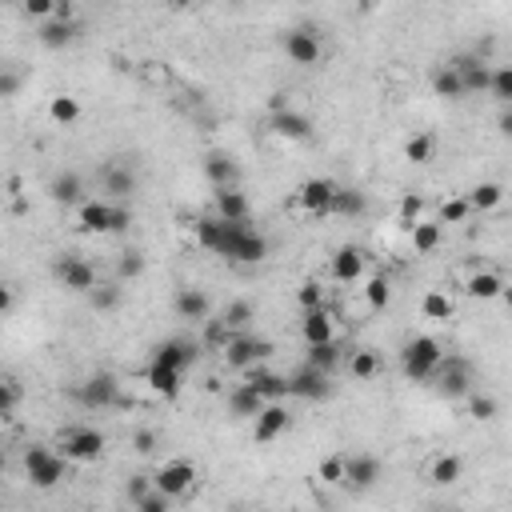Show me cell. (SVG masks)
Returning a JSON list of instances; mask_svg holds the SVG:
<instances>
[{
    "instance_id": "obj_1",
    "label": "cell",
    "mask_w": 512,
    "mask_h": 512,
    "mask_svg": "<svg viewBox=\"0 0 512 512\" xmlns=\"http://www.w3.org/2000/svg\"><path fill=\"white\" fill-rule=\"evenodd\" d=\"M196 240L208 253L233 260V265H260L268 256V240L248 225H228L220 216H200L196 220Z\"/></svg>"
},
{
    "instance_id": "obj_2",
    "label": "cell",
    "mask_w": 512,
    "mask_h": 512,
    "mask_svg": "<svg viewBox=\"0 0 512 512\" xmlns=\"http://www.w3.org/2000/svg\"><path fill=\"white\" fill-rule=\"evenodd\" d=\"M440 360H445V345L437 336H413L400 348V373L413 380V385H428L437 376Z\"/></svg>"
},
{
    "instance_id": "obj_3",
    "label": "cell",
    "mask_w": 512,
    "mask_h": 512,
    "mask_svg": "<svg viewBox=\"0 0 512 512\" xmlns=\"http://www.w3.org/2000/svg\"><path fill=\"white\" fill-rule=\"evenodd\" d=\"M65 473H68V457H56L48 445L25 448V477L33 480V488H40V493L56 488L65 480Z\"/></svg>"
},
{
    "instance_id": "obj_4",
    "label": "cell",
    "mask_w": 512,
    "mask_h": 512,
    "mask_svg": "<svg viewBox=\"0 0 512 512\" xmlns=\"http://www.w3.org/2000/svg\"><path fill=\"white\" fill-rule=\"evenodd\" d=\"M220 356H225V365L233 368V373H253V368H260L273 356V340H265L256 333H236Z\"/></svg>"
},
{
    "instance_id": "obj_5",
    "label": "cell",
    "mask_w": 512,
    "mask_h": 512,
    "mask_svg": "<svg viewBox=\"0 0 512 512\" xmlns=\"http://www.w3.org/2000/svg\"><path fill=\"white\" fill-rule=\"evenodd\" d=\"M340 193V185L336 180H328V176H313V180H305V185L293 193V208L296 213H308V216H316V220H325V216H333V200Z\"/></svg>"
},
{
    "instance_id": "obj_6",
    "label": "cell",
    "mask_w": 512,
    "mask_h": 512,
    "mask_svg": "<svg viewBox=\"0 0 512 512\" xmlns=\"http://www.w3.org/2000/svg\"><path fill=\"white\" fill-rule=\"evenodd\" d=\"M60 448H65V457L76 460V465H93V460L105 457L108 440H105L100 428L76 425V428H65V433H60Z\"/></svg>"
},
{
    "instance_id": "obj_7",
    "label": "cell",
    "mask_w": 512,
    "mask_h": 512,
    "mask_svg": "<svg viewBox=\"0 0 512 512\" xmlns=\"http://www.w3.org/2000/svg\"><path fill=\"white\" fill-rule=\"evenodd\" d=\"M433 380H437V393L448 397V400L473 397V365H468L465 356H445Z\"/></svg>"
},
{
    "instance_id": "obj_8",
    "label": "cell",
    "mask_w": 512,
    "mask_h": 512,
    "mask_svg": "<svg viewBox=\"0 0 512 512\" xmlns=\"http://www.w3.org/2000/svg\"><path fill=\"white\" fill-rule=\"evenodd\" d=\"M280 48L288 53L293 65H305V68L320 65V56H325V40H320L316 28H288V33L280 36Z\"/></svg>"
},
{
    "instance_id": "obj_9",
    "label": "cell",
    "mask_w": 512,
    "mask_h": 512,
    "mask_svg": "<svg viewBox=\"0 0 512 512\" xmlns=\"http://www.w3.org/2000/svg\"><path fill=\"white\" fill-rule=\"evenodd\" d=\"M153 485H156V493L168 497V500L193 493V485H196V465H188V460H165V465L156 468Z\"/></svg>"
},
{
    "instance_id": "obj_10",
    "label": "cell",
    "mask_w": 512,
    "mask_h": 512,
    "mask_svg": "<svg viewBox=\"0 0 512 512\" xmlns=\"http://www.w3.org/2000/svg\"><path fill=\"white\" fill-rule=\"evenodd\" d=\"M56 280L68 288V293H80V296H93L96 288H100L96 268L88 265V260H80V256H65V260H56Z\"/></svg>"
},
{
    "instance_id": "obj_11",
    "label": "cell",
    "mask_w": 512,
    "mask_h": 512,
    "mask_svg": "<svg viewBox=\"0 0 512 512\" xmlns=\"http://www.w3.org/2000/svg\"><path fill=\"white\" fill-rule=\"evenodd\" d=\"M76 400H80L85 408H116V405H125V397H120L116 376H108V373L88 376L85 385L76 388Z\"/></svg>"
},
{
    "instance_id": "obj_12",
    "label": "cell",
    "mask_w": 512,
    "mask_h": 512,
    "mask_svg": "<svg viewBox=\"0 0 512 512\" xmlns=\"http://www.w3.org/2000/svg\"><path fill=\"white\" fill-rule=\"evenodd\" d=\"M40 45L45 48H68L80 36V25L73 20V5H56V16L40 25Z\"/></svg>"
},
{
    "instance_id": "obj_13",
    "label": "cell",
    "mask_w": 512,
    "mask_h": 512,
    "mask_svg": "<svg viewBox=\"0 0 512 512\" xmlns=\"http://www.w3.org/2000/svg\"><path fill=\"white\" fill-rule=\"evenodd\" d=\"M196 353L200 348L185 336H173V340H160L153 348V365H165V368H176V373H188L196 365Z\"/></svg>"
},
{
    "instance_id": "obj_14",
    "label": "cell",
    "mask_w": 512,
    "mask_h": 512,
    "mask_svg": "<svg viewBox=\"0 0 512 512\" xmlns=\"http://www.w3.org/2000/svg\"><path fill=\"white\" fill-rule=\"evenodd\" d=\"M173 313L180 320H193V325H208L213 320V300H208L205 288H176Z\"/></svg>"
},
{
    "instance_id": "obj_15",
    "label": "cell",
    "mask_w": 512,
    "mask_h": 512,
    "mask_svg": "<svg viewBox=\"0 0 512 512\" xmlns=\"http://www.w3.org/2000/svg\"><path fill=\"white\" fill-rule=\"evenodd\" d=\"M380 477H385V468H380V460H376V457H368V453L348 457L345 488H353V493H368V488H376V485H380Z\"/></svg>"
},
{
    "instance_id": "obj_16",
    "label": "cell",
    "mask_w": 512,
    "mask_h": 512,
    "mask_svg": "<svg viewBox=\"0 0 512 512\" xmlns=\"http://www.w3.org/2000/svg\"><path fill=\"white\" fill-rule=\"evenodd\" d=\"M288 393L300 397V400H328L333 397V385H328V373L305 365L296 376H288Z\"/></svg>"
},
{
    "instance_id": "obj_17",
    "label": "cell",
    "mask_w": 512,
    "mask_h": 512,
    "mask_svg": "<svg viewBox=\"0 0 512 512\" xmlns=\"http://www.w3.org/2000/svg\"><path fill=\"white\" fill-rule=\"evenodd\" d=\"M328 273H333L336 285H356L360 273H365V253L356 245H340L328 260Z\"/></svg>"
},
{
    "instance_id": "obj_18",
    "label": "cell",
    "mask_w": 512,
    "mask_h": 512,
    "mask_svg": "<svg viewBox=\"0 0 512 512\" xmlns=\"http://www.w3.org/2000/svg\"><path fill=\"white\" fill-rule=\"evenodd\" d=\"M288 425H293L288 408H285V405H268L265 413H260V417L253 420V437H256V445H273L276 437H285V433H288Z\"/></svg>"
},
{
    "instance_id": "obj_19",
    "label": "cell",
    "mask_w": 512,
    "mask_h": 512,
    "mask_svg": "<svg viewBox=\"0 0 512 512\" xmlns=\"http://www.w3.org/2000/svg\"><path fill=\"white\" fill-rule=\"evenodd\" d=\"M100 188H105V196L113 200V205H125V200L136 193V173L128 165H105Z\"/></svg>"
},
{
    "instance_id": "obj_20",
    "label": "cell",
    "mask_w": 512,
    "mask_h": 512,
    "mask_svg": "<svg viewBox=\"0 0 512 512\" xmlns=\"http://www.w3.org/2000/svg\"><path fill=\"white\" fill-rule=\"evenodd\" d=\"M213 208H216V216L220 220H228V225H248V196L240 193V188H216V196H213Z\"/></svg>"
},
{
    "instance_id": "obj_21",
    "label": "cell",
    "mask_w": 512,
    "mask_h": 512,
    "mask_svg": "<svg viewBox=\"0 0 512 512\" xmlns=\"http://www.w3.org/2000/svg\"><path fill=\"white\" fill-rule=\"evenodd\" d=\"M453 68L460 73V80H465V93H488V85H493V68L485 65L480 56H457Z\"/></svg>"
},
{
    "instance_id": "obj_22",
    "label": "cell",
    "mask_w": 512,
    "mask_h": 512,
    "mask_svg": "<svg viewBox=\"0 0 512 512\" xmlns=\"http://www.w3.org/2000/svg\"><path fill=\"white\" fill-rule=\"evenodd\" d=\"M113 200H88L76 208V225L85 233H113Z\"/></svg>"
},
{
    "instance_id": "obj_23",
    "label": "cell",
    "mask_w": 512,
    "mask_h": 512,
    "mask_svg": "<svg viewBox=\"0 0 512 512\" xmlns=\"http://www.w3.org/2000/svg\"><path fill=\"white\" fill-rule=\"evenodd\" d=\"M245 385L256 388L268 405H280L285 397H293L288 393V376H276V373H268V368H253V373H245Z\"/></svg>"
},
{
    "instance_id": "obj_24",
    "label": "cell",
    "mask_w": 512,
    "mask_h": 512,
    "mask_svg": "<svg viewBox=\"0 0 512 512\" xmlns=\"http://www.w3.org/2000/svg\"><path fill=\"white\" fill-rule=\"evenodd\" d=\"M48 196H53L56 205H65V208L88 205V196H85V180H80L76 173H60V176H53V185H48Z\"/></svg>"
},
{
    "instance_id": "obj_25",
    "label": "cell",
    "mask_w": 512,
    "mask_h": 512,
    "mask_svg": "<svg viewBox=\"0 0 512 512\" xmlns=\"http://www.w3.org/2000/svg\"><path fill=\"white\" fill-rule=\"evenodd\" d=\"M265 408H268V400L260 397L256 388H248V385H236L233 393H228V413H233L236 420H256Z\"/></svg>"
},
{
    "instance_id": "obj_26",
    "label": "cell",
    "mask_w": 512,
    "mask_h": 512,
    "mask_svg": "<svg viewBox=\"0 0 512 512\" xmlns=\"http://www.w3.org/2000/svg\"><path fill=\"white\" fill-rule=\"evenodd\" d=\"M205 176H208V185L213 188H236L240 168H236V160L228 153H208L205 156Z\"/></svg>"
},
{
    "instance_id": "obj_27",
    "label": "cell",
    "mask_w": 512,
    "mask_h": 512,
    "mask_svg": "<svg viewBox=\"0 0 512 512\" xmlns=\"http://www.w3.org/2000/svg\"><path fill=\"white\" fill-rule=\"evenodd\" d=\"M273 133L280 140H308L313 136V120L296 108H285V113H273Z\"/></svg>"
},
{
    "instance_id": "obj_28",
    "label": "cell",
    "mask_w": 512,
    "mask_h": 512,
    "mask_svg": "<svg viewBox=\"0 0 512 512\" xmlns=\"http://www.w3.org/2000/svg\"><path fill=\"white\" fill-rule=\"evenodd\" d=\"M300 336H305V345H328L333 336V316H328V308H316V313H305V320H300Z\"/></svg>"
},
{
    "instance_id": "obj_29",
    "label": "cell",
    "mask_w": 512,
    "mask_h": 512,
    "mask_svg": "<svg viewBox=\"0 0 512 512\" xmlns=\"http://www.w3.org/2000/svg\"><path fill=\"white\" fill-rule=\"evenodd\" d=\"M460 477H465V460L457 453H440V457H433V465H428V480H433L437 488L457 485Z\"/></svg>"
},
{
    "instance_id": "obj_30",
    "label": "cell",
    "mask_w": 512,
    "mask_h": 512,
    "mask_svg": "<svg viewBox=\"0 0 512 512\" xmlns=\"http://www.w3.org/2000/svg\"><path fill=\"white\" fill-rule=\"evenodd\" d=\"M433 93L445 96V100H465V80H460V73L453 68V60L448 65H437L433 68Z\"/></svg>"
},
{
    "instance_id": "obj_31",
    "label": "cell",
    "mask_w": 512,
    "mask_h": 512,
    "mask_svg": "<svg viewBox=\"0 0 512 512\" xmlns=\"http://www.w3.org/2000/svg\"><path fill=\"white\" fill-rule=\"evenodd\" d=\"M148 385H153L156 397L176 400V397H180V385H185V373H176V368H165V365H148Z\"/></svg>"
},
{
    "instance_id": "obj_32",
    "label": "cell",
    "mask_w": 512,
    "mask_h": 512,
    "mask_svg": "<svg viewBox=\"0 0 512 512\" xmlns=\"http://www.w3.org/2000/svg\"><path fill=\"white\" fill-rule=\"evenodd\" d=\"M440 236H445V225H440V220H420V225L408 228V240H413L417 253H437Z\"/></svg>"
},
{
    "instance_id": "obj_33",
    "label": "cell",
    "mask_w": 512,
    "mask_h": 512,
    "mask_svg": "<svg viewBox=\"0 0 512 512\" xmlns=\"http://www.w3.org/2000/svg\"><path fill=\"white\" fill-rule=\"evenodd\" d=\"M368 213V196L360 188H340L336 200H333V216H345V220H360Z\"/></svg>"
},
{
    "instance_id": "obj_34",
    "label": "cell",
    "mask_w": 512,
    "mask_h": 512,
    "mask_svg": "<svg viewBox=\"0 0 512 512\" xmlns=\"http://www.w3.org/2000/svg\"><path fill=\"white\" fill-rule=\"evenodd\" d=\"M465 293L473 300H497V296H505V280H500L497 273H473L465 285Z\"/></svg>"
},
{
    "instance_id": "obj_35",
    "label": "cell",
    "mask_w": 512,
    "mask_h": 512,
    "mask_svg": "<svg viewBox=\"0 0 512 512\" xmlns=\"http://www.w3.org/2000/svg\"><path fill=\"white\" fill-rule=\"evenodd\" d=\"M500 200H505V188H500L497 180H480V185L468 188V205H473V213H488V208H497Z\"/></svg>"
},
{
    "instance_id": "obj_36",
    "label": "cell",
    "mask_w": 512,
    "mask_h": 512,
    "mask_svg": "<svg viewBox=\"0 0 512 512\" xmlns=\"http://www.w3.org/2000/svg\"><path fill=\"white\" fill-rule=\"evenodd\" d=\"M48 116H53V125H60V128H73L80 120V100L68 96V93L53 96V100H48Z\"/></svg>"
},
{
    "instance_id": "obj_37",
    "label": "cell",
    "mask_w": 512,
    "mask_h": 512,
    "mask_svg": "<svg viewBox=\"0 0 512 512\" xmlns=\"http://www.w3.org/2000/svg\"><path fill=\"white\" fill-rule=\"evenodd\" d=\"M453 296L445 293V288H428L425 296H420V313H425L428 320H448L453 316Z\"/></svg>"
},
{
    "instance_id": "obj_38",
    "label": "cell",
    "mask_w": 512,
    "mask_h": 512,
    "mask_svg": "<svg viewBox=\"0 0 512 512\" xmlns=\"http://www.w3.org/2000/svg\"><path fill=\"white\" fill-rule=\"evenodd\" d=\"M220 320H225L233 333H248V320H256V308L253 300H233V305H225V313H220Z\"/></svg>"
},
{
    "instance_id": "obj_39",
    "label": "cell",
    "mask_w": 512,
    "mask_h": 512,
    "mask_svg": "<svg viewBox=\"0 0 512 512\" xmlns=\"http://www.w3.org/2000/svg\"><path fill=\"white\" fill-rule=\"evenodd\" d=\"M348 373H353V380H373L380 373V356L373 348H356V353L348 356Z\"/></svg>"
},
{
    "instance_id": "obj_40",
    "label": "cell",
    "mask_w": 512,
    "mask_h": 512,
    "mask_svg": "<svg viewBox=\"0 0 512 512\" xmlns=\"http://www.w3.org/2000/svg\"><path fill=\"white\" fill-rule=\"evenodd\" d=\"M433 156H437V136H433V133H417V136H408L405 160H413V165H428Z\"/></svg>"
},
{
    "instance_id": "obj_41",
    "label": "cell",
    "mask_w": 512,
    "mask_h": 512,
    "mask_svg": "<svg viewBox=\"0 0 512 512\" xmlns=\"http://www.w3.org/2000/svg\"><path fill=\"white\" fill-rule=\"evenodd\" d=\"M340 356H345V353H340V345H336V340H328V345H313V348H308L305 365L320 368V373H333V368L340 365Z\"/></svg>"
},
{
    "instance_id": "obj_42",
    "label": "cell",
    "mask_w": 512,
    "mask_h": 512,
    "mask_svg": "<svg viewBox=\"0 0 512 512\" xmlns=\"http://www.w3.org/2000/svg\"><path fill=\"white\" fill-rule=\"evenodd\" d=\"M345 473H348V457L345 453L325 457L320 460V468H316V477L325 480V485H336V488H345Z\"/></svg>"
},
{
    "instance_id": "obj_43",
    "label": "cell",
    "mask_w": 512,
    "mask_h": 512,
    "mask_svg": "<svg viewBox=\"0 0 512 512\" xmlns=\"http://www.w3.org/2000/svg\"><path fill=\"white\" fill-rule=\"evenodd\" d=\"M473 216V205H468V196H453L440 205V225H465V220Z\"/></svg>"
},
{
    "instance_id": "obj_44",
    "label": "cell",
    "mask_w": 512,
    "mask_h": 512,
    "mask_svg": "<svg viewBox=\"0 0 512 512\" xmlns=\"http://www.w3.org/2000/svg\"><path fill=\"white\" fill-rule=\"evenodd\" d=\"M296 305L305 308V313H316V308H325V285H320V280H305V285L296 288Z\"/></svg>"
},
{
    "instance_id": "obj_45",
    "label": "cell",
    "mask_w": 512,
    "mask_h": 512,
    "mask_svg": "<svg viewBox=\"0 0 512 512\" xmlns=\"http://www.w3.org/2000/svg\"><path fill=\"white\" fill-rule=\"evenodd\" d=\"M488 93H493L505 108H512V65L493 68V85H488Z\"/></svg>"
},
{
    "instance_id": "obj_46",
    "label": "cell",
    "mask_w": 512,
    "mask_h": 512,
    "mask_svg": "<svg viewBox=\"0 0 512 512\" xmlns=\"http://www.w3.org/2000/svg\"><path fill=\"white\" fill-rule=\"evenodd\" d=\"M365 300L368 308H388V300H393V285H388V276H373L365 285Z\"/></svg>"
},
{
    "instance_id": "obj_47",
    "label": "cell",
    "mask_w": 512,
    "mask_h": 512,
    "mask_svg": "<svg viewBox=\"0 0 512 512\" xmlns=\"http://www.w3.org/2000/svg\"><path fill=\"white\" fill-rule=\"evenodd\" d=\"M497 413H500L497 397H488V393H473V397H468V417H473V420H497Z\"/></svg>"
},
{
    "instance_id": "obj_48",
    "label": "cell",
    "mask_w": 512,
    "mask_h": 512,
    "mask_svg": "<svg viewBox=\"0 0 512 512\" xmlns=\"http://www.w3.org/2000/svg\"><path fill=\"white\" fill-rule=\"evenodd\" d=\"M120 296H125V288H120V285H100L88 300H93L96 313H113V308H120Z\"/></svg>"
},
{
    "instance_id": "obj_49",
    "label": "cell",
    "mask_w": 512,
    "mask_h": 512,
    "mask_svg": "<svg viewBox=\"0 0 512 512\" xmlns=\"http://www.w3.org/2000/svg\"><path fill=\"white\" fill-rule=\"evenodd\" d=\"M140 273H145V253H136V248L120 253V260H116V276H120V280H136Z\"/></svg>"
},
{
    "instance_id": "obj_50",
    "label": "cell",
    "mask_w": 512,
    "mask_h": 512,
    "mask_svg": "<svg viewBox=\"0 0 512 512\" xmlns=\"http://www.w3.org/2000/svg\"><path fill=\"white\" fill-rule=\"evenodd\" d=\"M233 336H236V333L225 325V320H208V325H205V345H208V348H220V353H225Z\"/></svg>"
},
{
    "instance_id": "obj_51",
    "label": "cell",
    "mask_w": 512,
    "mask_h": 512,
    "mask_svg": "<svg viewBox=\"0 0 512 512\" xmlns=\"http://www.w3.org/2000/svg\"><path fill=\"white\" fill-rule=\"evenodd\" d=\"M420 220H425V200H420L417 193H408L405 200H400V225H420Z\"/></svg>"
},
{
    "instance_id": "obj_52",
    "label": "cell",
    "mask_w": 512,
    "mask_h": 512,
    "mask_svg": "<svg viewBox=\"0 0 512 512\" xmlns=\"http://www.w3.org/2000/svg\"><path fill=\"white\" fill-rule=\"evenodd\" d=\"M133 448H136L140 457H153L156 448H160V437L153 433V428H140V433L133 437Z\"/></svg>"
},
{
    "instance_id": "obj_53",
    "label": "cell",
    "mask_w": 512,
    "mask_h": 512,
    "mask_svg": "<svg viewBox=\"0 0 512 512\" xmlns=\"http://www.w3.org/2000/svg\"><path fill=\"white\" fill-rule=\"evenodd\" d=\"M16 400H20V385H16V380H5V385H0V413L13 417Z\"/></svg>"
},
{
    "instance_id": "obj_54",
    "label": "cell",
    "mask_w": 512,
    "mask_h": 512,
    "mask_svg": "<svg viewBox=\"0 0 512 512\" xmlns=\"http://www.w3.org/2000/svg\"><path fill=\"white\" fill-rule=\"evenodd\" d=\"M153 493H156L153 477H133V480H128V497H133L136 505H140V500H145V497H153Z\"/></svg>"
},
{
    "instance_id": "obj_55",
    "label": "cell",
    "mask_w": 512,
    "mask_h": 512,
    "mask_svg": "<svg viewBox=\"0 0 512 512\" xmlns=\"http://www.w3.org/2000/svg\"><path fill=\"white\" fill-rule=\"evenodd\" d=\"M136 512H168V497H160V493L145 497V500L136 505Z\"/></svg>"
},
{
    "instance_id": "obj_56",
    "label": "cell",
    "mask_w": 512,
    "mask_h": 512,
    "mask_svg": "<svg viewBox=\"0 0 512 512\" xmlns=\"http://www.w3.org/2000/svg\"><path fill=\"white\" fill-rule=\"evenodd\" d=\"M16 88H20V76L13 68H5V73H0V96H16Z\"/></svg>"
},
{
    "instance_id": "obj_57",
    "label": "cell",
    "mask_w": 512,
    "mask_h": 512,
    "mask_svg": "<svg viewBox=\"0 0 512 512\" xmlns=\"http://www.w3.org/2000/svg\"><path fill=\"white\" fill-rule=\"evenodd\" d=\"M497 128H500V136L512 140V108H505V113L497 116Z\"/></svg>"
},
{
    "instance_id": "obj_58",
    "label": "cell",
    "mask_w": 512,
    "mask_h": 512,
    "mask_svg": "<svg viewBox=\"0 0 512 512\" xmlns=\"http://www.w3.org/2000/svg\"><path fill=\"white\" fill-rule=\"evenodd\" d=\"M0 308H5V313L13 308V288H5V293H0Z\"/></svg>"
},
{
    "instance_id": "obj_59",
    "label": "cell",
    "mask_w": 512,
    "mask_h": 512,
    "mask_svg": "<svg viewBox=\"0 0 512 512\" xmlns=\"http://www.w3.org/2000/svg\"><path fill=\"white\" fill-rule=\"evenodd\" d=\"M428 512H460V508H448V505H433Z\"/></svg>"
},
{
    "instance_id": "obj_60",
    "label": "cell",
    "mask_w": 512,
    "mask_h": 512,
    "mask_svg": "<svg viewBox=\"0 0 512 512\" xmlns=\"http://www.w3.org/2000/svg\"><path fill=\"white\" fill-rule=\"evenodd\" d=\"M505 300H508V305H512V285H505Z\"/></svg>"
}]
</instances>
